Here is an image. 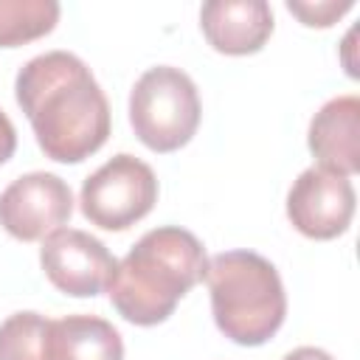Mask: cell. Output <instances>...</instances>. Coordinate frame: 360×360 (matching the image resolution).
I'll use <instances>...</instances> for the list:
<instances>
[{
  "instance_id": "cell-5",
  "label": "cell",
  "mask_w": 360,
  "mask_h": 360,
  "mask_svg": "<svg viewBox=\"0 0 360 360\" xmlns=\"http://www.w3.org/2000/svg\"><path fill=\"white\" fill-rule=\"evenodd\" d=\"M82 214L104 231H127L158 202V177L135 155H115L82 183Z\"/></svg>"
},
{
  "instance_id": "cell-11",
  "label": "cell",
  "mask_w": 360,
  "mask_h": 360,
  "mask_svg": "<svg viewBox=\"0 0 360 360\" xmlns=\"http://www.w3.org/2000/svg\"><path fill=\"white\" fill-rule=\"evenodd\" d=\"M53 360H124L118 329L96 315H68L51 329Z\"/></svg>"
},
{
  "instance_id": "cell-16",
  "label": "cell",
  "mask_w": 360,
  "mask_h": 360,
  "mask_svg": "<svg viewBox=\"0 0 360 360\" xmlns=\"http://www.w3.org/2000/svg\"><path fill=\"white\" fill-rule=\"evenodd\" d=\"M281 360H335V357L323 349H315V346H298L290 354H284Z\"/></svg>"
},
{
  "instance_id": "cell-9",
  "label": "cell",
  "mask_w": 360,
  "mask_h": 360,
  "mask_svg": "<svg viewBox=\"0 0 360 360\" xmlns=\"http://www.w3.org/2000/svg\"><path fill=\"white\" fill-rule=\"evenodd\" d=\"M208 45L228 56L262 51L273 34V11L264 0H208L200 8Z\"/></svg>"
},
{
  "instance_id": "cell-10",
  "label": "cell",
  "mask_w": 360,
  "mask_h": 360,
  "mask_svg": "<svg viewBox=\"0 0 360 360\" xmlns=\"http://www.w3.org/2000/svg\"><path fill=\"white\" fill-rule=\"evenodd\" d=\"M309 152L318 166L343 177L360 172V98L338 96L326 101L309 124Z\"/></svg>"
},
{
  "instance_id": "cell-6",
  "label": "cell",
  "mask_w": 360,
  "mask_h": 360,
  "mask_svg": "<svg viewBox=\"0 0 360 360\" xmlns=\"http://www.w3.org/2000/svg\"><path fill=\"white\" fill-rule=\"evenodd\" d=\"M73 214L70 186L51 172H28L0 194V225L20 242H37L59 231Z\"/></svg>"
},
{
  "instance_id": "cell-2",
  "label": "cell",
  "mask_w": 360,
  "mask_h": 360,
  "mask_svg": "<svg viewBox=\"0 0 360 360\" xmlns=\"http://www.w3.org/2000/svg\"><path fill=\"white\" fill-rule=\"evenodd\" d=\"M208 256L202 242L177 225L146 231L115 264L107 284L118 315L135 326L163 323L177 301L205 278Z\"/></svg>"
},
{
  "instance_id": "cell-7",
  "label": "cell",
  "mask_w": 360,
  "mask_h": 360,
  "mask_svg": "<svg viewBox=\"0 0 360 360\" xmlns=\"http://www.w3.org/2000/svg\"><path fill=\"white\" fill-rule=\"evenodd\" d=\"M39 264L48 281L65 295L90 298L107 290L115 273V256L101 239L79 228H59L45 236L39 250Z\"/></svg>"
},
{
  "instance_id": "cell-13",
  "label": "cell",
  "mask_w": 360,
  "mask_h": 360,
  "mask_svg": "<svg viewBox=\"0 0 360 360\" xmlns=\"http://www.w3.org/2000/svg\"><path fill=\"white\" fill-rule=\"evenodd\" d=\"M53 321L39 312H14L0 323V360H53Z\"/></svg>"
},
{
  "instance_id": "cell-3",
  "label": "cell",
  "mask_w": 360,
  "mask_h": 360,
  "mask_svg": "<svg viewBox=\"0 0 360 360\" xmlns=\"http://www.w3.org/2000/svg\"><path fill=\"white\" fill-rule=\"evenodd\" d=\"M211 312L225 338L239 346L267 343L284 323L287 292L278 270L253 250H225L208 259Z\"/></svg>"
},
{
  "instance_id": "cell-14",
  "label": "cell",
  "mask_w": 360,
  "mask_h": 360,
  "mask_svg": "<svg viewBox=\"0 0 360 360\" xmlns=\"http://www.w3.org/2000/svg\"><path fill=\"white\" fill-rule=\"evenodd\" d=\"M354 3L352 0H323V3H298V0H287V8L295 14V17H301V22L304 25H318V28H326V25H332L338 17H343L349 8H352Z\"/></svg>"
},
{
  "instance_id": "cell-8",
  "label": "cell",
  "mask_w": 360,
  "mask_h": 360,
  "mask_svg": "<svg viewBox=\"0 0 360 360\" xmlns=\"http://www.w3.org/2000/svg\"><path fill=\"white\" fill-rule=\"evenodd\" d=\"M354 188L349 177L309 166L287 194V217L309 239H335L346 233L354 217Z\"/></svg>"
},
{
  "instance_id": "cell-15",
  "label": "cell",
  "mask_w": 360,
  "mask_h": 360,
  "mask_svg": "<svg viewBox=\"0 0 360 360\" xmlns=\"http://www.w3.org/2000/svg\"><path fill=\"white\" fill-rule=\"evenodd\" d=\"M17 149V129L8 121V115L0 110V163H6Z\"/></svg>"
},
{
  "instance_id": "cell-12",
  "label": "cell",
  "mask_w": 360,
  "mask_h": 360,
  "mask_svg": "<svg viewBox=\"0 0 360 360\" xmlns=\"http://www.w3.org/2000/svg\"><path fill=\"white\" fill-rule=\"evenodd\" d=\"M56 0H0V48H17L53 31Z\"/></svg>"
},
{
  "instance_id": "cell-1",
  "label": "cell",
  "mask_w": 360,
  "mask_h": 360,
  "mask_svg": "<svg viewBox=\"0 0 360 360\" xmlns=\"http://www.w3.org/2000/svg\"><path fill=\"white\" fill-rule=\"evenodd\" d=\"M14 93L45 158L82 163L107 143V96L76 53L48 51L28 59L17 73Z\"/></svg>"
},
{
  "instance_id": "cell-4",
  "label": "cell",
  "mask_w": 360,
  "mask_h": 360,
  "mask_svg": "<svg viewBox=\"0 0 360 360\" xmlns=\"http://www.w3.org/2000/svg\"><path fill=\"white\" fill-rule=\"evenodd\" d=\"M129 124L138 141L152 152L186 146L200 127L197 84L180 68H149L129 93Z\"/></svg>"
}]
</instances>
